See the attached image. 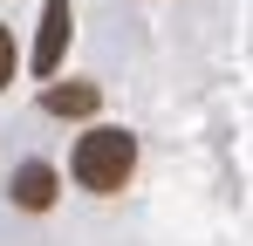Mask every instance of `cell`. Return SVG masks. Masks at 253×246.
Returning a JSON list of instances; mask_svg holds the SVG:
<instances>
[{
    "label": "cell",
    "mask_w": 253,
    "mask_h": 246,
    "mask_svg": "<svg viewBox=\"0 0 253 246\" xmlns=\"http://www.w3.org/2000/svg\"><path fill=\"white\" fill-rule=\"evenodd\" d=\"M69 171H76V185H83V192L110 199V192H124L130 171H137V137H130V130H117V123H96L89 137H76Z\"/></svg>",
    "instance_id": "cell-1"
},
{
    "label": "cell",
    "mask_w": 253,
    "mask_h": 246,
    "mask_svg": "<svg viewBox=\"0 0 253 246\" xmlns=\"http://www.w3.org/2000/svg\"><path fill=\"white\" fill-rule=\"evenodd\" d=\"M69 28H76V7L69 0H48L42 7V35H35V76H55L62 69V48H69Z\"/></svg>",
    "instance_id": "cell-2"
},
{
    "label": "cell",
    "mask_w": 253,
    "mask_h": 246,
    "mask_svg": "<svg viewBox=\"0 0 253 246\" xmlns=\"http://www.w3.org/2000/svg\"><path fill=\"white\" fill-rule=\"evenodd\" d=\"M55 192H62V178H55V164H42V158H28L14 171V185H7V199L21 205V212H48Z\"/></svg>",
    "instance_id": "cell-3"
},
{
    "label": "cell",
    "mask_w": 253,
    "mask_h": 246,
    "mask_svg": "<svg viewBox=\"0 0 253 246\" xmlns=\"http://www.w3.org/2000/svg\"><path fill=\"white\" fill-rule=\"evenodd\" d=\"M96 103H103L96 82H48V89H42V110H48V117H96Z\"/></svg>",
    "instance_id": "cell-4"
},
{
    "label": "cell",
    "mask_w": 253,
    "mask_h": 246,
    "mask_svg": "<svg viewBox=\"0 0 253 246\" xmlns=\"http://www.w3.org/2000/svg\"><path fill=\"white\" fill-rule=\"evenodd\" d=\"M7 82H14V35L0 28V89H7Z\"/></svg>",
    "instance_id": "cell-5"
}]
</instances>
